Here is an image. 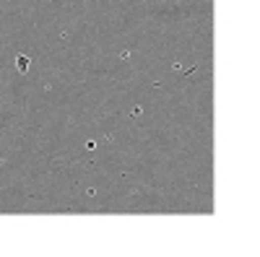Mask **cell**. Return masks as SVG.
<instances>
[{
  "label": "cell",
  "mask_w": 260,
  "mask_h": 257,
  "mask_svg": "<svg viewBox=\"0 0 260 257\" xmlns=\"http://www.w3.org/2000/svg\"><path fill=\"white\" fill-rule=\"evenodd\" d=\"M26 65H29V60H26V57H21V60H18V68H21V70H26Z\"/></svg>",
  "instance_id": "1"
}]
</instances>
